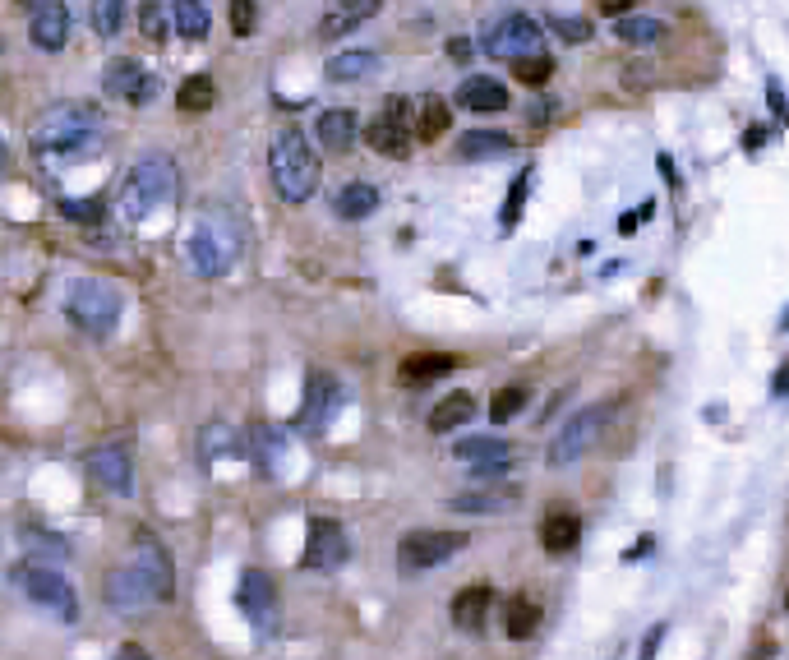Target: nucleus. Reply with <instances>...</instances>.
I'll use <instances>...</instances> for the list:
<instances>
[{
  "instance_id": "nucleus-1",
  "label": "nucleus",
  "mask_w": 789,
  "mask_h": 660,
  "mask_svg": "<svg viewBox=\"0 0 789 660\" xmlns=\"http://www.w3.org/2000/svg\"><path fill=\"white\" fill-rule=\"evenodd\" d=\"M245 254V227L227 208H204L185 240V259L199 277H227Z\"/></svg>"
},
{
  "instance_id": "nucleus-2",
  "label": "nucleus",
  "mask_w": 789,
  "mask_h": 660,
  "mask_svg": "<svg viewBox=\"0 0 789 660\" xmlns=\"http://www.w3.org/2000/svg\"><path fill=\"white\" fill-rule=\"evenodd\" d=\"M102 139V111L93 102H56L33 125V148L42 157H84Z\"/></svg>"
},
{
  "instance_id": "nucleus-3",
  "label": "nucleus",
  "mask_w": 789,
  "mask_h": 660,
  "mask_svg": "<svg viewBox=\"0 0 789 660\" xmlns=\"http://www.w3.org/2000/svg\"><path fill=\"white\" fill-rule=\"evenodd\" d=\"M180 194V171L167 153H144L125 171V185H120V213L125 222H148L157 208H167Z\"/></svg>"
},
{
  "instance_id": "nucleus-4",
  "label": "nucleus",
  "mask_w": 789,
  "mask_h": 660,
  "mask_svg": "<svg viewBox=\"0 0 789 660\" xmlns=\"http://www.w3.org/2000/svg\"><path fill=\"white\" fill-rule=\"evenodd\" d=\"M268 171H273V185L287 204H305L319 185V153L296 125H287L268 144Z\"/></svg>"
},
{
  "instance_id": "nucleus-5",
  "label": "nucleus",
  "mask_w": 789,
  "mask_h": 660,
  "mask_svg": "<svg viewBox=\"0 0 789 660\" xmlns=\"http://www.w3.org/2000/svg\"><path fill=\"white\" fill-rule=\"evenodd\" d=\"M120 310H125V300L111 282L102 277H79L70 282V296H65V314H70V324L88 337H107L111 328L120 324Z\"/></svg>"
},
{
  "instance_id": "nucleus-6",
  "label": "nucleus",
  "mask_w": 789,
  "mask_h": 660,
  "mask_svg": "<svg viewBox=\"0 0 789 660\" xmlns=\"http://www.w3.org/2000/svg\"><path fill=\"white\" fill-rule=\"evenodd\" d=\"M10 577H14V587L24 591L37 610H47L51 619H60V624H74V619H79L74 587L56 573V568H47V564H14Z\"/></svg>"
},
{
  "instance_id": "nucleus-7",
  "label": "nucleus",
  "mask_w": 789,
  "mask_h": 660,
  "mask_svg": "<svg viewBox=\"0 0 789 660\" xmlns=\"http://www.w3.org/2000/svg\"><path fill=\"white\" fill-rule=\"evenodd\" d=\"M610 411H614L610 402H600V407H582L577 416H568V425L554 434V444H550V462H554V467H573L577 457L591 453L596 439L605 434V425H610Z\"/></svg>"
},
{
  "instance_id": "nucleus-8",
  "label": "nucleus",
  "mask_w": 789,
  "mask_h": 660,
  "mask_svg": "<svg viewBox=\"0 0 789 660\" xmlns=\"http://www.w3.org/2000/svg\"><path fill=\"white\" fill-rule=\"evenodd\" d=\"M540 42H545L540 24L522 10L499 14V19L485 28V51H490L494 60H526V56H536L540 51Z\"/></svg>"
},
{
  "instance_id": "nucleus-9",
  "label": "nucleus",
  "mask_w": 789,
  "mask_h": 660,
  "mask_svg": "<svg viewBox=\"0 0 789 660\" xmlns=\"http://www.w3.org/2000/svg\"><path fill=\"white\" fill-rule=\"evenodd\" d=\"M411 116H416V102H411V97H388L379 116L365 125V144L379 157H407L411 153Z\"/></svg>"
},
{
  "instance_id": "nucleus-10",
  "label": "nucleus",
  "mask_w": 789,
  "mask_h": 660,
  "mask_svg": "<svg viewBox=\"0 0 789 660\" xmlns=\"http://www.w3.org/2000/svg\"><path fill=\"white\" fill-rule=\"evenodd\" d=\"M471 545V536L467 531H434V527H425V531H411L402 545H397V554H402V564L407 568H439V564H448L453 554H462Z\"/></svg>"
},
{
  "instance_id": "nucleus-11",
  "label": "nucleus",
  "mask_w": 789,
  "mask_h": 660,
  "mask_svg": "<svg viewBox=\"0 0 789 660\" xmlns=\"http://www.w3.org/2000/svg\"><path fill=\"white\" fill-rule=\"evenodd\" d=\"M102 88H107V97H120V102H130V107H148V102H157V93H162L157 74L144 70V65L130 56L111 60L107 74H102Z\"/></svg>"
},
{
  "instance_id": "nucleus-12",
  "label": "nucleus",
  "mask_w": 789,
  "mask_h": 660,
  "mask_svg": "<svg viewBox=\"0 0 789 660\" xmlns=\"http://www.w3.org/2000/svg\"><path fill=\"white\" fill-rule=\"evenodd\" d=\"M351 559V540L347 531L337 527L333 517H314L310 522V540H305V568L310 573H333Z\"/></svg>"
},
{
  "instance_id": "nucleus-13",
  "label": "nucleus",
  "mask_w": 789,
  "mask_h": 660,
  "mask_svg": "<svg viewBox=\"0 0 789 660\" xmlns=\"http://www.w3.org/2000/svg\"><path fill=\"white\" fill-rule=\"evenodd\" d=\"M157 600H162V596H157L153 577H148L144 568L134 564V559L107 577V605H111V610H120V614H139V610H148V605H157Z\"/></svg>"
},
{
  "instance_id": "nucleus-14",
  "label": "nucleus",
  "mask_w": 789,
  "mask_h": 660,
  "mask_svg": "<svg viewBox=\"0 0 789 660\" xmlns=\"http://www.w3.org/2000/svg\"><path fill=\"white\" fill-rule=\"evenodd\" d=\"M240 610L250 614V624L259 628V633H273L277 628V587H273V577L259 573V568H245L240 573Z\"/></svg>"
},
{
  "instance_id": "nucleus-15",
  "label": "nucleus",
  "mask_w": 789,
  "mask_h": 660,
  "mask_svg": "<svg viewBox=\"0 0 789 660\" xmlns=\"http://www.w3.org/2000/svg\"><path fill=\"white\" fill-rule=\"evenodd\" d=\"M88 476L111 494H134V462H130V448L107 444V448H93L88 453Z\"/></svg>"
},
{
  "instance_id": "nucleus-16",
  "label": "nucleus",
  "mask_w": 789,
  "mask_h": 660,
  "mask_svg": "<svg viewBox=\"0 0 789 660\" xmlns=\"http://www.w3.org/2000/svg\"><path fill=\"white\" fill-rule=\"evenodd\" d=\"M379 10H383V0H337L333 10H323L319 19V42H342L360 24H370Z\"/></svg>"
},
{
  "instance_id": "nucleus-17",
  "label": "nucleus",
  "mask_w": 789,
  "mask_h": 660,
  "mask_svg": "<svg viewBox=\"0 0 789 660\" xmlns=\"http://www.w3.org/2000/svg\"><path fill=\"white\" fill-rule=\"evenodd\" d=\"M28 37H33L37 51H60L70 42V10L65 0H42L33 10V24H28Z\"/></svg>"
},
{
  "instance_id": "nucleus-18",
  "label": "nucleus",
  "mask_w": 789,
  "mask_h": 660,
  "mask_svg": "<svg viewBox=\"0 0 789 660\" xmlns=\"http://www.w3.org/2000/svg\"><path fill=\"white\" fill-rule=\"evenodd\" d=\"M457 107L480 111V116H494V111L513 107V97H508V88H503L499 79H490V74H471V79L457 84Z\"/></svg>"
},
{
  "instance_id": "nucleus-19",
  "label": "nucleus",
  "mask_w": 789,
  "mask_h": 660,
  "mask_svg": "<svg viewBox=\"0 0 789 660\" xmlns=\"http://www.w3.org/2000/svg\"><path fill=\"white\" fill-rule=\"evenodd\" d=\"M490 605H494L490 582H471V587H462L453 596V624L462 628V633H480L485 619H490Z\"/></svg>"
},
{
  "instance_id": "nucleus-20",
  "label": "nucleus",
  "mask_w": 789,
  "mask_h": 660,
  "mask_svg": "<svg viewBox=\"0 0 789 660\" xmlns=\"http://www.w3.org/2000/svg\"><path fill=\"white\" fill-rule=\"evenodd\" d=\"M356 130H360V120H356V111H347V107H333L314 120V139H319L328 153H347V148L356 144Z\"/></svg>"
},
{
  "instance_id": "nucleus-21",
  "label": "nucleus",
  "mask_w": 789,
  "mask_h": 660,
  "mask_svg": "<svg viewBox=\"0 0 789 660\" xmlns=\"http://www.w3.org/2000/svg\"><path fill=\"white\" fill-rule=\"evenodd\" d=\"M536 540L545 554H568V550H577V540H582V522H577L568 508H554V513H545Z\"/></svg>"
},
{
  "instance_id": "nucleus-22",
  "label": "nucleus",
  "mask_w": 789,
  "mask_h": 660,
  "mask_svg": "<svg viewBox=\"0 0 789 660\" xmlns=\"http://www.w3.org/2000/svg\"><path fill=\"white\" fill-rule=\"evenodd\" d=\"M134 564L144 568L148 577H153V587L162 600H171V591H176V573H171V559L167 550L157 545L153 536H139V545H134Z\"/></svg>"
},
{
  "instance_id": "nucleus-23",
  "label": "nucleus",
  "mask_w": 789,
  "mask_h": 660,
  "mask_svg": "<svg viewBox=\"0 0 789 660\" xmlns=\"http://www.w3.org/2000/svg\"><path fill=\"white\" fill-rule=\"evenodd\" d=\"M379 204H383V194H379V185H370V180H351V185H342V194L333 199V208H337L342 222L374 217V213H379Z\"/></svg>"
},
{
  "instance_id": "nucleus-24",
  "label": "nucleus",
  "mask_w": 789,
  "mask_h": 660,
  "mask_svg": "<svg viewBox=\"0 0 789 660\" xmlns=\"http://www.w3.org/2000/svg\"><path fill=\"white\" fill-rule=\"evenodd\" d=\"M453 370H457V356H448V351H425V356L402 360L397 379L407 388H420V384H434V379H443V374H453Z\"/></svg>"
},
{
  "instance_id": "nucleus-25",
  "label": "nucleus",
  "mask_w": 789,
  "mask_h": 660,
  "mask_svg": "<svg viewBox=\"0 0 789 660\" xmlns=\"http://www.w3.org/2000/svg\"><path fill=\"white\" fill-rule=\"evenodd\" d=\"M499 628L503 637H513V642H526V637L540 628V605L531 596H508L499 610Z\"/></svg>"
},
{
  "instance_id": "nucleus-26",
  "label": "nucleus",
  "mask_w": 789,
  "mask_h": 660,
  "mask_svg": "<svg viewBox=\"0 0 789 660\" xmlns=\"http://www.w3.org/2000/svg\"><path fill=\"white\" fill-rule=\"evenodd\" d=\"M453 453L471 467H494V462H517L513 444L508 439H490V434H471V439H457Z\"/></svg>"
},
{
  "instance_id": "nucleus-27",
  "label": "nucleus",
  "mask_w": 789,
  "mask_h": 660,
  "mask_svg": "<svg viewBox=\"0 0 789 660\" xmlns=\"http://www.w3.org/2000/svg\"><path fill=\"white\" fill-rule=\"evenodd\" d=\"M471 411H476V397L471 393H448L443 402H434V411H430V434L462 430V425L471 420Z\"/></svg>"
},
{
  "instance_id": "nucleus-28",
  "label": "nucleus",
  "mask_w": 789,
  "mask_h": 660,
  "mask_svg": "<svg viewBox=\"0 0 789 660\" xmlns=\"http://www.w3.org/2000/svg\"><path fill=\"white\" fill-rule=\"evenodd\" d=\"M522 490L508 485V490H471V494H457L453 508L457 513H476V517H494V513H508V504H517Z\"/></svg>"
},
{
  "instance_id": "nucleus-29",
  "label": "nucleus",
  "mask_w": 789,
  "mask_h": 660,
  "mask_svg": "<svg viewBox=\"0 0 789 660\" xmlns=\"http://www.w3.org/2000/svg\"><path fill=\"white\" fill-rule=\"evenodd\" d=\"M448 125H453V107H448L443 97H420V102H416V134H420V139L434 144V139L448 134Z\"/></svg>"
},
{
  "instance_id": "nucleus-30",
  "label": "nucleus",
  "mask_w": 789,
  "mask_h": 660,
  "mask_svg": "<svg viewBox=\"0 0 789 660\" xmlns=\"http://www.w3.org/2000/svg\"><path fill=\"white\" fill-rule=\"evenodd\" d=\"M383 60L379 51H342V56L328 60V79L333 84H351V79H370L374 70H379Z\"/></svg>"
},
{
  "instance_id": "nucleus-31",
  "label": "nucleus",
  "mask_w": 789,
  "mask_h": 660,
  "mask_svg": "<svg viewBox=\"0 0 789 660\" xmlns=\"http://www.w3.org/2000/svg\"><path fill=\"white\" fill-rule=\"evenodd\" d=\"M614 37L628 42V47H656L665 37V24L651 19V14H623V19H614Z\"/></svg>"
},
{
  "instance_id": "nucleus-32",
  "label": "nucleus",
  "mask_w": 789,
  "mask_h": 660,
  "mask_svg": "<svg viewBox=\"0 0 789 660\" xmlns=\"http://www.w3.org/2000/svg\"><path fill=\"white\" fill-rule=\"evenodd\" d=\"M457 153L467 157V162H485V157L513 153V139H508V134H494V130H471V134H462V148H457Z\"/></svg>"
},
{
  "instance_id": "nucleus-33",
  "label": "nucleus",
  "mask_w": 789,
  "mask_h": 660,
  "mask_svg": "<svg viewBox=\"0 0 789 660\" xmlns=\"http://www.w3.org/2000/svg\"><path fill=\"white\" fill-rule=\"evenodd\" d=\"M217 102V84L208 74H190L185 84L176 88V107L180 111H208Z\"/></svg>"
},
{
  "instance_id": "nucleus-34",
  "label": "nucleus",
  "mask_w": 789,
  "mask_h": 660,
  "mask_svg": "<svg viewBox=\"0 0 789 660\" xmlns=\"http://www.w3.org/2000/svg\"><path fill=\"white\" fill-rule=\"evenodd\" d=\"M171 24H176L180 37H190V42H204L208 37V10L199 0H176V10H171Z\"/></svg>"
},
{
  "instance_id": "nucleus-35",
  "label": "nucleus",
  "mask_w": 789,
  "mask_h": 660,
  "mask_svg": "<svg viewBox=\"0 0 789 660\" xmlns=\"http://www.w3.org/2000/svg\"><path fill=\"white\" fill-rule=\"evenodd\" d=\"M125 0H93V10H88V19H93V33L97 37H116L120 28H125Z\"/></svg>"
},
{
  "instance_id": "nucleus-36",
  "label": "nucleus",
  "mask_w": 789,
  "mask_h": 660,
  "mask_svg": "<svg viewBox=\"0 0 789 660\" xmlns=\"http://www.w3.org/2000/svg\"><path fill=\"white\" fill-rule=\"evenodd\" d=\"M526 194H531V167L522 171V176L513 180V194L503 199V213H499V222H503V231H513L517 222H522V208H526Z\"/></svg>"
},
{
  "instance_id": "nucleus-37",
  "label": "nucleus",
  "mask_w": 789,
  "mask_h": 660,
  "mask_svg": "<svg viewBox=\"0 0 789 660\" xmlns=\"http://www.w3.org/2000/svg\"><path fill=\"white\" fill-rule=\"evenodd\" d=\"M526 397H531V393H526L522 384H513V388H499V393H494V402H490V416H494V425H503V420L522 416Z\"/></svg>"
},
{
  "instance_id": "nucleus-38",
  "label": "nucleus",
  "mask_w": 789,
  "mask_h": 660,
  "mask_svg": "<svg viewBox=\"0 0 789 660\" xmlns=\"http://www.w3.org/2000/svg\"><path fill=\"white\" fill-rule=\"evenodd\" d=\"M550 74H554V56H545V51H536V56L517 60V79H522V84H531V88L550 84Z\"/></svg>"
},
{
  "instance_id": "nucleus-39",
  "label": "nucleus",
  "mask_w": 789,
  "mask_h": 660,
  "mask_svg": "<svg viewBox=\"0 0 789 660\" xmlns=\"http://www.w3.org/2000/svg\"><path fill=\"white\" fill-rule=\"evenodd\" d=\"M24 545L33 554H42V559H70V545L60 536H47V531H37V527H24Z\"/></svg>"
},
{
  "instance_id": "nucleus-40",
  "label": "nucleus",
  "mask_w": 789,
  "mask_h": 660,
  "mask_svg": "<svg viewBox=\"0 0 789 660\" xmlns=\"http://www.w3.org/2000/svg\"><path fill=\"white\" fill-rule=\"evenodd\" d=\"M60 217H70V222H102L107 208H102V199H60Z\"/></svg>"
},
{
  "instance_id": "nucleus-41",
  "label": "nucleus",
  "mask_w": 789,
  "mask_h": 660,
  "mask_svg": "<svg viewBox=\"0 0 789 660\" xmlns=\"http://www.w3.org/2000/svg\"><path fill=\"white\" fill-rule=\"evenodd\" d=\"M231 33L236 37H250L254 24H259V0H231Z\"/></svg>"
},
{
  "instance_id": "nucleus-42",
  "label": "nucleus",
  "mask_w": 789,
  "mask_h": 660,
  "mask_svg": "<svg viewBox=\"0 0 789 660\" xmlns=\"http://www.w3.org/2000/svg\"><path fill=\"white\" fill-rule=\"evenodd\" d=\"M550 28L563 37V42H573V47L591 37V24H586V19H577V14H550Z\"/></svg>"
},
{
  "instance_id": "nucleus-43",
  "label": "nucleus",
  "mask_w": 789,
  "mask_h": 660,
  "mask_svg": "<svg viewBox=\"0 0 789 660\" xmlns=\"http://www.w3.org/2000/svg\"><path fill=\"white\" fill-rule=\"evenodd\" d=\"M139 24H144V33L153 37V42H162V37H167V14L157 10V5H144V10H139Z\"/></svg>"
},
{
  "instance_id": "nucleus-44",
  "label": "nucleus",
  "mask_w": 789,
  "mask_h": 660,
  "mask_svg": "<svg viewBox=\"0 0 789 660\" xmlns=\"http://www.w3.org/2000/svg\"><path fill=\"white\" fill-rule=\"evenodd\" d=\"M660 637H665V624H656V628H651V633H646V642H642V660H651V656H656Z\"/></svg>"
},
{
  "instance_id": "nucleus-45",
  "label": "nucleus",
  "mask_w": 789,
  "mask_h": 660,
  "mask_svg": "<svg viewBox=\"0 0 789 660\" xmlns=\"http://www.w3.org/2000/svg\"><path fill=\"white\" fill-rule=\"evenodd\" d=\"M448 56L467 65V60H471V42H467V37H453V42H448Z\"/></svg>"
},
{
  "instance_id": "nucleus-46",
  "label": "nucleus",
  "mask_w": 789,
  "mask_h": 660,
  "mask_svg": "<svg viewBox=\"0 0 789 660\" xmlns=\"http://www.w3.org/2000/svg\"><path fill=\"white\" fill-rule=\"evenodd\" d=\"M116 660H148V656H144L139 647H120V651H116Z\"/></svg>"
},
{
  "instance_id": "nucleus-47",
  "label": "nucleus",
  "mask_w": 789,
  "mask_h": 660,
  "mask_svg": "<svg viewBox=\"0 0 789 660\" xmlns=\"http://www.w3.org/2000/svg\"><path fill=\"white\" fill-rule=\"evenodd\" d=\"M776 393H780V397H789V365L776 374Z\"/></svg>"
},
{
  "instance_id": "nucleus-48",
  "label": "nucleus",
  "mask_w": 789,
  "mask_h": 660,
  "mask_svg": "<svg viewBox=\"0 0 789 660\" xmlns=\"http://www.w3.org/2000/svg\"><path fill=\"white\" fill-rule=\"evenodd\" d=\"M5 167H10V148H5V139H0V176H5Z\"/></svg>"
},
{
  "instance_id": "nucleus-49",
  "label": "nucleus",
  "mask_w": 789,
  "mask_h": 660,
  "mask_svg": "<svg viewBox=\"0 0 789 660\" xmlns=\"http://www.w3.org/2000/svg\"><path fill=\"white\" fill-rule=\"evenodd\" d=\"M785 610H789V591H785Z\"/></svg>"
},
{
  "instance_id": "nucleus-50",
  "label": "nucleus",
  "mask_w": 789,
  "mask_h": 660,
  "mask_svg": "<svg viewBox=\"0 0 789 660\" xmlns=\"http://www.w3.org/2000/svg\"><path fill=\"white\" fill-rule=\"evenodd\" d=\"M19 5H33V0H19Z\"/></svg>"
}]
</instances>
